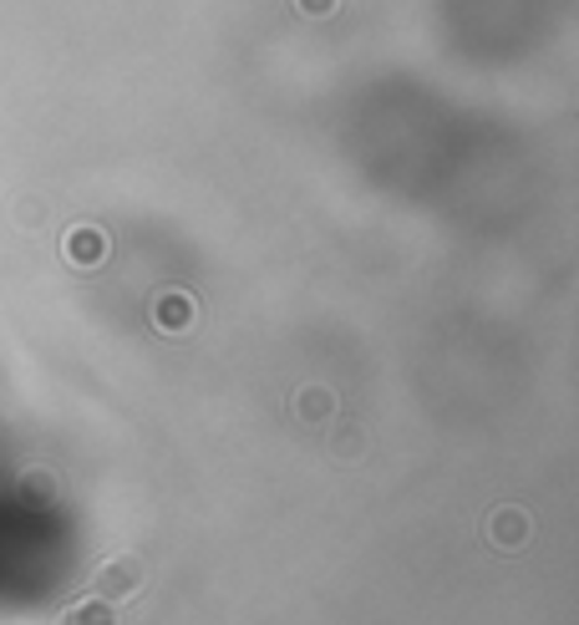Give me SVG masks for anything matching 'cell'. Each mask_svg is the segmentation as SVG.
<instances>
[{"label": "cell", "instance_id": "8", "mask_svg": "<svg viewBox=\"0 0 579 625\" xmlns=\"http://www.w3.org/2000/svg\"><path fill=\"white\" fill-rule=\"evenodd\" d=\"M15 224H21V229H36V224H41V199H21V204H15Z\"/></svg>", "mask_w": 579, "mask_h": 625}, {"label": "cell", "instance_id": "9", "mask_svg": "<svg viewBox=\"0 0 579 625\" xmlns=\"http://www.w3.org/2000/svg\"><path fill=\"white\" fill-rule=\"evenodd\" d=\"M330 453H341V458H357V453H361V432H346V437H336V443H330Z\"/></svg>", "mask_w": 579, "mask_h": 625}, {"label": "cell", "instance_id": "10", "mask_svg": "<svg viewBox=\"0 0 579 625\" xmlns=\"http://www.w3.org/2000/svg\"><path fill=\"white\" fill-rule=\"evenodd\" d=\"M336 5H341V0H295V11H300V15H330Z\"/></svg>", "mask_w": 579, "mask_h": 625}, {"label": "cell", "instance_id": "1", "mask_svg": "<svg viewBox=\"0 0 579 625\" xmlns=\"http://www.w3.org/2000/svg\"><path fill=\"white\" fill-rule=\"evenodd\" d=\"M143 585H148V565L137 560V554H107L97 575H92V596L112 600V605H128L133 596H143Z\"/></svg>", "mask_w": 579, "mask_h": 625}, {"label": "cell", "instance_id": "5", "mask_svg": "<svg viewBox=\"0 0 579 625\" xmlns=\"http://www.w3.org/2000/svg\"><path fill=\"white\" fill-rule=\"evenodd\" d=\"M290 412L315 428V422H330V417L341 412V397H336L330 387H300L295 397H290Z\"/></svg>", "mask_w": 579, "mask_h": 625}, {"label": "cell", "instance_id": "2", "mask_svg": "<svg viewBox=\"0 0 579 625\" xmlns=\"http://www.w3.org/2000/svg\"><path fill=\"white\" fill-rule=\"evenodd\" d=\"M107 254H112V239H107L102 224H72L61 235V260L72 269H102Z\"/></svg>", "mask_w": 579, "mask_h": 625}, {"label": "cell", "instance_id": "4", "mask_svg": "<svg viewBox=\"0 0 579 625\" xmlns=\"http://www.w3.org/2000/svg\"><path fill=\"white\" fill-rule=\"evenodd\" d=\"M529 534H534V519L523 514L519 504H504L488 514V544L504 554H519L523 544H529Z\"/></svg>", "mask_w": 579, "mask_h": 625}, {"label": "cell", "instance_id": "7", "mask_svg": "<svg viewBox=\"0 0 579 625\" xmlns=\"http://www.w3.org/2000/svg\"><path fill=\"white\" fill-rule=\"evenodd\" d=\"M61 625H122V615H118V605H112V600L87 596V600H76V605H67Z\"/></svg>", "mask_w": 579, "mask_h": 625}, {"label": "cell", "instance_id": "6", "mask_svg": "<svg viewBox=\"0 0 579 625\" xmlns=\"http://www.w3.org/2000/svg\"><path fill=\"white\" fill-rule=\"evenodd\" d=\"M15 493H21V504H31V508H51L61 493V478L51 473V468H26V473L15 478Z\"/></svg>", "mask_w": 579, "mask_h": 625}, {"label": "cell", "instance_id": "3", "mask_svg": "<svg viewBox=\"0 0 579 625\" xmlns=\"http://www.w3.org/2000/svg\"><path fill=\"white\" fill-rule=\"evenodd\" d=\"M153 326L164 330V336H189L193 326H198V300L189 296V290H158L153 296Z\"/></svg>", "mask_w": 579, "mask_h": 625}]
</instances>
